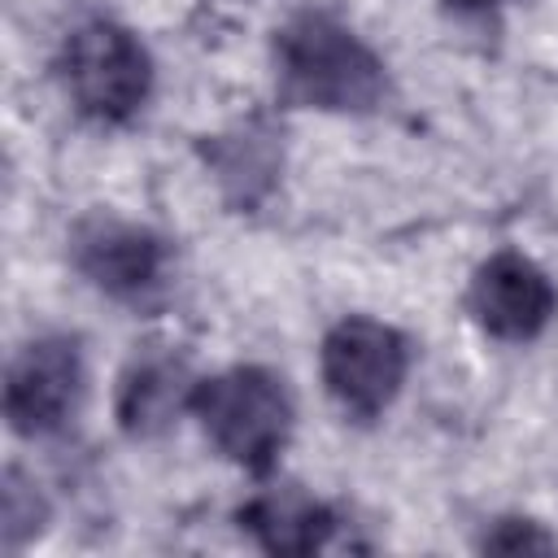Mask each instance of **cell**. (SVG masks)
<instances>
[{
	"instance_id": "6",
	"label": "cell",
	"mask_w": 558,
	"mask_h": 558,
	"mask_svg": "<svg viewBox=\"0 0 558 558\" xmlns=\"http://www.w3.org/2000/svg\"><path fill=\"white\" fill-rule=\"evenodd\" d=\"M83 397V353L74 336H35L26 340L4 375V418L17 436L61 432Z\"/></svg>"
},
{
	"instance_id": "8",
	"label": "cell",
	"mask_w": 558,
	"mask_h": 558,
	"mask_svg": "<svg viewBox=\"0 0 558 558\" xmlns=\"http://www.w3.org/2000/svg\"><path fill=\"white\" fill-rule=\"evenodd\" d=\"M192 392H196V379L179 353H166V349L144 353L126 366L118 384V427L135 440L157 436L174 423L179 410H192Z\"/></svg>"
},
{
	"instance_id": "5",
	"label": "cell",
	"mask_w": 558,
	"mask_h": 558,
	"mask_svg": "<svg viewBox=\"0 0 558 558\" xmlns=\"http://www.w3.org/2000/svg\"><path fill=\"white\" fill-rule=\"evenodd\" d=\"M70 257L78 266V275L100 288L105 296L131 305V310H148L166 296L170 288V244L140 227V222H122V218H87L74 231Z\"/></svg>"
},
{
	"instance_id": "10",
	"label": "cell",
	"mask_w": 558,
	"mask_h": 558,
	"mask_svg": "<svg viewBox=\"0 0 558 558\" xmlns=\"http://www.w3.org/2000/svg\"><path fill=\"white\" fill-rule=\"evenodd\" d=\"M480 545L493 554H554L558 549V541L549 532H541V523H532V519H501L493 532H484Z\"/></svg>"
},
{
	"instance_id": "3",
	"label": "cell",
	"mask_w": 558,
	"mask_h": 558,
	"mask_svg": "<svg viewBox=\"0 0 558 558\" xmlns=\"http://www.w3.org/2000/svg\"><path fill=\"white\" fill-rule=\"evenodd\" d=\"M61 83L83 118L113 126L144 109L153 87V61L126 26L96 17L70 31L61 48Z\"/></svg>"
},
{
	"instance_id": "9",
	"label": "cell",
	"mask_w": 558,
	"mask_h": 558,
	"mask_svg": "<svg viewBox=\"0 0 558 558\" xmlns=\"http://www.w3.org/2000/svg\"><path fill=\"white\" fill-rule=\"evenodd\" d=\"M240 523L270 554H314L331 545L336 514L305 493H262L240 510Z\"/></svg>"
},
{
	"instance_id": "7",
	"label": "cell",
	"mask_w": 558,
	"mask_h": 558,
	"mask_svg": "<svg viewBox=\"0 0 558 558\" xmlns=\"http://www.w3.org/2000/svg\"><path fill=\"white\" fill-rule=\"evenodd\" d=\"M466 310L493 340L523 344L549 327L558 310V292L532 257L501 248L475 270L466 288Z\"/></svg>"
},
{
	"instance_id": "1",
	"label": "cell",
	"mask_w": 558,
	"mask_h": 558,
	"mask_svg": "<svg viewBox=\"0 0 558 558\" xmlns=\"http://www.w3.org/2000/svg\"><path fill=\"white\" fill-rule=\"evenodd\" d=\"M275 74L279 92L292 105L327 109V113H371L388 74L384 61L331 13H296L275 39Z\"/></svg>"
},
{
	"instance_id": "11",
	"label": "cell",
	"mask_w": 558,
	"mask_h": 558,
	"mask_svg": "<svg viewBox=\"0 0 558 558\" xmlns=\"http://www.w3.org/2000/svg\"><path fill=\"white\" fill-rule=\"evenodd\" d=\"M453 9H462V13H488L493 4H501V0H449Z\"/></svg>"
},
{
	"instance_id": "4",
	"label": "cell",
	"mask_w": 558,
	"mask_h": 558,
	"mask_svg": "<svg viewBox=\"0 0 558 558\" xmlns=\"http://www.w3.org/2000/svg\"><path fill=\"white\" fill-rule=\"evenodd\" d=\"M405 371H410V344L388 323L353 314L323 336V384L331 401L357 423L379 418L397 401Z\"/></svg>"
},
{
	"instance_id": "2",
	"label": "cell",
	"mask_w": 558,
	"mask_h": 558,
	"mask_svg": "<svg viewBox=\"0 0 558 558\" xmlns=\"http://www.w3.org/2000/svg\"><path fill=\"white\" fill-rule=\"evenodd\" d=\"M192 414L209 445L244 471H270L292 432V397L266 366H231L214 379H196Z\"/></svg>"
}]
</instances>
